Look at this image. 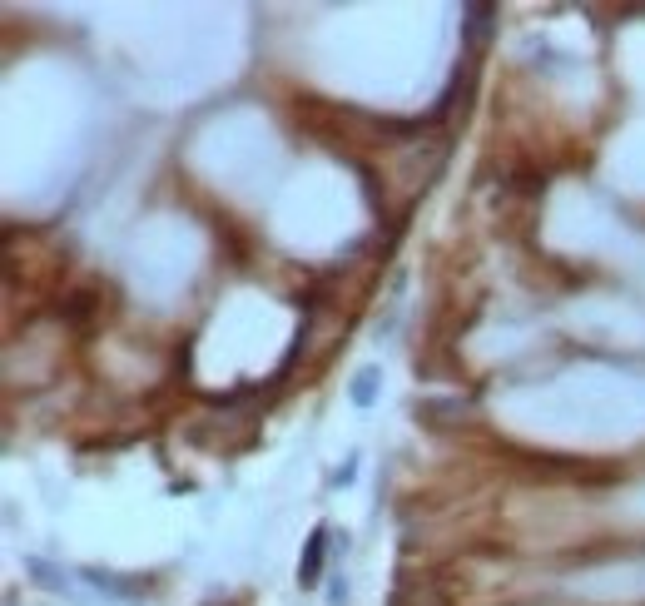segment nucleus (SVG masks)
<instances>
[{
	"mask_svg": "<svg viewBox=\"0 0 645 606\" xmlns=\"http://www.w3.org/2000/svg\"><path fill=\"white\" fill-rule=\"evenodd\" d=\"M323 557H328V527H313L308 532V547H303V562H298V582L303 587H318L323 582Z\"/></svg>",
	"mask_w": 645,
	"mask_h": 606,
	"instance_id": "nucleus-1",
	"label": "nucleus"
},
{
	"mask_svg": "<svg viewBox=\"0 0 645 606\" xmlns=\"http://www.w3.org/2000/svg\"><path fill=\"white\" fill-rule=\"evenodd\" d=\"M373 378H378V373H358V383H353V398H358V403H373Z\"/></svg>",
	"mask_w": 645,
	"mask_h": 606,
	"instance_id": "nucleus-2",
	"label": "nucleus"
}]
</instances>
